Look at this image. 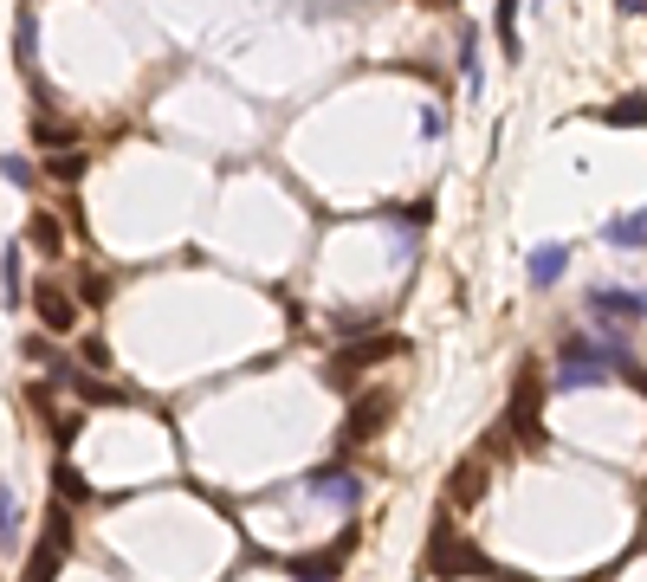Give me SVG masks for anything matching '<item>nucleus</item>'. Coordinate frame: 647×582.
<instances>
[{
	"label": "nucleus",
	"instance_id": "nucleus-1",
	"mask_svg": "<svg viewBox=\"0 0 647 582\" xmlns=\"http://www.w3.org/2000/svg\"><path fill=\"white\" fill-rule=\"evenodd\" d=\"M583 304H589V330H596V337H615V343H628V324H647V291L596 285Z\"/></svg>",
	"mask_w": 647,
	"mask_h": 582
},
{
	"label": "nucleus",
	"instance_id": "nucleus-2",
	"mask_svg": "<svg viewBox=\"0 0 647 582\" xmlns=\"http://www.w3.org/2000/svg\"><path fill=\"white\" fill-rule=\"evenodd\" d=\"M602 382H615V369L602 363V350L589 337H563V350H557V388H602Z\"/></svg>",
	"mask_w": 647,
	"mask_h": 582
},
{
	"label": "nucleus",
	"instance_id": "nucleus-3",
	"mask_svg": "<svg viewBox=\"0 0 647 582\" xmlns=\"http://www.w3.org/2000/svg\"><path fill=\"white\" fill-rule=\"evenodd\" d=\"M305 492L324 498V505H337V511H356L363 505V473H350L343 460H330V466H318V473H305Z\"/></svg>",
	"mask_w": 647,
	"mask_h": 582
},
{
	"label": "nucleus",
	"instance_id": "nucleus-4",
	"mask_svg": "<svg viewBox=\"0 0 647 582\" xmlns=\"http://www.w3.org/2000/svg\"><path fill=\"white\" fill-rule=\"evenodd\" d=\"M33 311H39V324H46L52 337H72V330H78V304H72V291L52 285V279L33 285Z\"/></svg>",
	"mask_w": 647,
	"mask_h": 582
},
{
	"label": "nucleus",
	"instance_id": "nucleus-5",
	"mask_svg": "<svg viewBox=\"0 0 647 582\" xmlns=\"http://www.w3.org/2000/svg\"><path fill=\"white\" fill-rule=\"evenodd\" d=\"M382 421H389V395H363V401L350 408V421H343V434H337V453H356Z\"/></svg>",
	"mask_w": 647,
	"mask_h": 582
},
{
	"label": "nucleus",
	"instance_id": "nucleus-6",
	"mask_svg": "<svg viewBox=\"0 0 647 582\" xmlns=\"http://www.w3.org/2000/svg\"><path fill=\"white\" fill-rule=\"evenodd\" d=\"M382 356H402V337H369V343H356V350H343L337 363H330V382H337V388H350L356 369H376Z\"/></svg>",
	"mask_w": 647,
	"mask_h": 582
},
{
	"label": "nucleus",
	"instance_id": "nucleus-7",
	"mask_svg": "<svg viewBox=\"0 0 647 582\" xmlns=\"http://www.w3.org/2000/svg\"><path fill=\"white\" fill-rule=\"evenodd\" d=\"M563 266H570V246L563 240H544V246H531V259H525V279L538 285V291H550L563 279Z\"/></svg>",
	"mask_w": 647,
	"mask_h": 582
},
{
	"label": "nucleus",
	"instance_id": "nucleus-8",
	"mask_svg": "<svg viewBox=\"0 0 647 582\" xmlns=\"http://www.w3.org/2000/svg\"><path fill=\"white\" fill-rule=\"evenodd\" d=\"M512 421L518 434H525V447H544V427H538V376H518V395H512Z\"/></svg>",
	"mask_w": 647,
	"mask_h": 582
},
{
	"label": "nucleus",
	"instance_id": "nucleus-9",
	"mask_svg": "<svg viewBox=\"0 0 647 582\" xmlns=\"http://www.w3.org/2000/svg\"><path fill=\"white\" fill-rule=\"evenodd\" d=\"M602 240L609 246H647V207L641 214H615L609 227H602Z\"/></svg>",
	"mask_w": 647,
	"mask_h": 582
},
{
	"label": "nucleus",
	"instance_id": "nucleus-10",
	"mask_svg": "<svg viewBox=\"0 0 647 582\" xmlns=\"http://www.w3.org/2000/svg\"><path fill=\"white\" fill-rule=\"evenodd\" d=\"M13 59H20L26 72H39V20L33 13H20V26H13Z\"/></svg>",
	"mask_w": 647,
	"mask_h": 582
},
{
	"label": "nucleus",
	"instance_id": "nucleus-11",
	"mask_svg": "<svg viewBox=\"0 0 647 582\" xmlns=\"http://www.w3.org/2000/svg\"><path fill=\"white\" fill-rule=\"evenodd\" d=\"M20 259H26V233L0 253V298H7V304H20Z\"/></svg>",
	"mask_w": 647,
	"mask_h": 582
},
{
	"label": "nucleus",
	"instance_id": "nucleus-12",
	"mask_svg": "<svg viewBox=\"0 0 647 582\" xmlns=\"http://www.w3.org/2000/svg\"><path fill=\"white\" fill-rule=\"evenodd\" d=\"M499 52L505 59H525V46H518V0H499Z\"/></svg>",
	"mask_w": 647,
	"mask_h": 582
},
{
	"label": "nucleus",
	"instance_id": "nucleus-13",
	"mask_svg": "<svg viewBox=\"0 0 647 582\" xmlns=\"http://www.w3.org/2000/svg\"><path fill=\"white\" fill-rule=\"evenodd\" d=\"M26 233H33V246H39L46 259H59V253H65V240H59V220H52V214H33V220H26Z\"/></svg>",
	"mask_w": 647,
	"mask_h": 582
},
{
	"label": "nucleus",
	"instance_id": "nucleus-14",
	"mask_svg": "<svg viewBox=\"0 0 647 582\" xmlns=\"http://www.w3.org/2000/svg\"><path fill=\"white\" fill-rule=\"evenodd\" d=\"M0 544H20V505H13L7 479H0Z\"/></svg>",
	"mask_w": 647,
	"mask_h": 582
},
{
	"label": "nucleus",
	"instance_id": "nucleus-15",
	"mask_svg": "<svg viewBox=\"0 0 647 582\" xmlns=\"http://www.w3.org/2000/svg\"><path fill=\"white\" fill-rule=\"evenodd\" d=\"M52 485H59V498H91V485H85V473H72V466H52Z\"/></svg>",
	"mask_w": 647,
	"mask_h": 582
},
{
	"label": "nucleus",
	"instance_id": "nucleus-16",
	"mask_svg": "<svg viewBox=\"0 0 647 582\" xmlns=\"http://www.w3.org/2000/svg\"><path fill=\"white\" fill-rule=\"evenodd\" d=\"M33 136H39V143H78V130H72V123H59V117H46V110H39V123H33Z\"/></svg>",
	"mask_w": 647,
	"mask_h": 582
},
{
	"label": "nucleus",
	"instance_id": "nucleus-17",
	"mask_svg": "<svg viewBox=\"0 0 647 582\" xmlns=\"http://www.w3.org/2000/svg\"><path fill=\"white\" fill-rule=\"evenodd\" d=\"M460 72H466V85H479V33L473 26L460 33Z\"/></svg>",
	"mask_w": 647,
	"mask_h": 582
},
{
	"label": "nucleus",
	"instance_id": "nucleus-18",
	"mask_svg": "<svg viewBox=\"0 0 647 582\" xmlns=\"http://www.w3.org/2000/svg\"><path fill=\"white\" fill-rule=\"evenodd\" d=\"M609 123H622V130H635V123H647V97H622V104L609 110Z\"/></svg>",
	"mask_w": 647,
	"mask_h": 582
},
{
	"label": "nucleus",
	"instance_id": "nucleus-19",
	"mask_svg": "<svg viewBox=\"0 0 647 582\" xmlns=\"http://www.w3.org/2000/svg\"><path fill=\"white\" fill-rule=\"evenodd\" d=\"M0 175H7L13 188H33V162L26 156H0Z\"/></svg>",
	"mask_w": 647,
	"mask_h": 582
},
{
	"label": "nucleus",
	"instance_id": "nucleus-20",
	"mask_svg": "<svg viewBox=\"0 0 647 582\" xmlns=\"http://www.w3.org/2000/svg\"><path fill=\"white\" fill-rule=\"evenodd\" d=\"M52 175H59V182H78V175H85V156H72V149H59V156H52Z\"/></svg>",
	"mask_w": 647,
	"mask_h": 582
},
{
	"label": "nucleus",
	"instance_id": "nucleus-21",
	"mask_svg": "<svg viewBox=\"0 0 647 582\" xmlns=\"http://www.w3.org/2000/svg\"><path fill=\"white\" fill-rule=\"evenodd\" d=\"M292 576H298V582H330V576H324V570H318V563H311V557H305V563H292Z\"/></svg>",
	"mask_w": 647,
	"mask_h": 582
},
{
	"label": "nucleus",
	"instance_id": "nucleus-22",
	"mask_svg": "<svg viewBox=\"0 0 647 582\" xmlns=\"http://www.w3.org/2000/svg\"><path fill=\"white\" fill-rule=\"evenodd\" d=\"M615 7H622V13H647V0H615Z\"/></svg>",
	"mask_w": 647,
	"mask_h": 582
},
{
	"label": "nucleus",
	"instance_id": "nucleus-23",
	"mask_svg": "<svg viewBox=\"0 0 647 582\" xmlns=\"http://www.w3.org/2000/svg\"><path fill=\"white\" fill-rule=\"evenodd\" d=\"M428 7H453V0H428Z\"/></svg>",
	"mask_w": 647,
	"mask_h": 582
}]
</instances>
